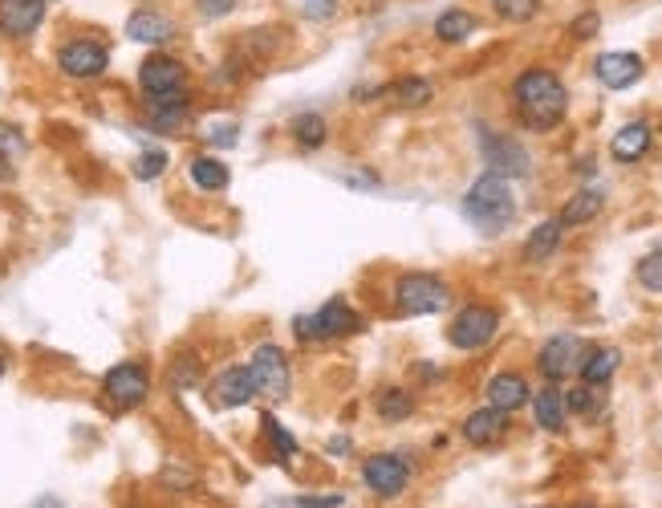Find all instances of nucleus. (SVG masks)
<instances>
[{
  "label": "nucleus",
  "mask_w": 662,
  "mask_h": 508,
  "mask_svg": "<svg viewBox=\"0 0 662 508\" xmlns=\"http://www.w3.org/2000/svg\"><path fill=\"white\" fill-rule=\"evenodd\" d=\"M512 106H517V118L529 127V131L545 134L553 127H561L565 115H569V90L553 70H524L512 82Z\"/></svg>",
  "instance_id": "1"
},
{
  "label": "nucleus",
  "mask_w": 662,
  "mask_h": 508,
  "mask_svg": "<svg viewBox=\"0 0 662 508\" xmlns=\"http://www.w3.org/2000/svg\"><path fill=\"white\" fill-rule=\"evenodd\" d=\"M463 216L472 228L484 236H500L517 220V196H512V179L484 172L475 179L468 196H463Z\"/></svg>",
  "instance_id": "2"
},
{
  "label": "nucleus",
  "mask_w": 662,
  "mask_h": 508,
  "mask_svg": "<svg viewBox=\"0 0 662 508\" xmlns=\"http://www.w3.org/2000/svg\"><path fill=\"white\" fill-rule=\"evenodd\" d=\"M394 309L403 318H432V314H444L451 305V290H447L444 276L435 273H403L394 281Z\"/></svg>",
  "instance_id": "3"
},
{
  "label": "nucleus",
  "mask_w": 662,
  "mask_h": 508,
  "mask_svg": "<svg viewBox=\"0 0 662 508\" xmlns=\"http://www.w3.org/2000/svg\"><path fill=\"white\" fill-rule=\"evenodd\" d=\"M362 330L358 309L346 302V297H330L317 314H305V318H293V334L297 342H338V338H350Z\"/></svg>",
  "instance_id": "4"
},
{
  "label": "nucleus",
  "mask_w": 662,
  "mask_h": 508,
  "mask_svg": "<svg viewBox=\"0 0 662 508\" xmlns=\"http://www.w3.org/2000/svg\"><path fill=\"white\" fill-rule=\"evenodd\" d=\"M54 66L70 82H98L110 70V45L98 42V37H70V42L58 45Z\"/></svg>",
  "instance_id": "5"
},
{
  "label": "nucleus",
  "mask_w": 662,
  "mask_h": 508,
  "mask_svg": "<svg viewBox=\"0 0 662 508\" xmlns=\"http://www.w3.org/2000/svg\"><path fill=\"white\" fill-rule=\"evenodd\" d=\"M248 370H252V382H257V394L269 399V403H281L293 387V366H288V354L276 342H260L252 354H248Z\"/></svg>",
  "instance_id": "6"
},
{
  "label": "nucleus",
  "mask_w": 662,
  "mask_h": 508,
  "mask_svg": "<svg viewBox=\"0 0 662 508\" xmlns=\"http://www.w3.org/2000/svg\"><path fill=\"white\" fill-rule=\"evenodd\" d=\"M134 82L143 90V98H151V94H172V90L191 86V70H188V61L167 54V49H151V54L139 61Z\"/></svg>",
  "instance_id": "7"
},
{
  "label": "nucleus",
  "mask_w": 662,
  "mask_h": 508,
  "mask_svg": "<svg viewBox=\"0 0 662 508\" xmlns=\"http://www.w3.org/2000/svg\"><path fill=\"white\" fill-rule=\"evenodd\" d=\"M102 394L115 411H134L151 399V370L143 363H118L102 375Z\"/></svg>",
  "instance_id": "8"
},
{
  "label": "nucleus",
  "mask_w": 662,
  "mask_h": 508,
  "mask_svg": "<svg viewBox=\"0 0 662 508\" xmlns=\"http://www.w3.org/2000/svg\"><path fill=\"white\" fill-rule=\"evenodd\" d=\"M500 334V314L492 305H463L447 326V342L456 350H484Z\"/></svg>",
  "instance_id": "9"
},
{
  "label": "nucleus",
  "mask_w": 662,
  "mask_h": 508,
  "mask_svg": "<svg viewBox=\"0 0 662 508\" xmlns=\"http://www.w3.org/2000/svg\"><path fill=\"white\" fill-rule=\"evenodd\" d=\"M480 155H484L492 175H505V179H524V175L533 172V160H529V151L520 146V139L488 131V127H480Z\"/></svg>",
  "instance_id": "10"
},
{
  "label": "nucleus",
  "mask_w": 662,
  "mask_h": 508,
  "mask_svg": "<svg viewBox=\"0 0 662 508\" xmlns=\"http://www.w3.org/2000/svg\"><path fill=\"white\" fill-rule=\"evenodd\" d=\"M362 484L375 496H382V500H394L411 484V460L399 456V451H378V456H370L362 464Z\"/></svg>",
  "instance_id": "11"
},
{
  "label": "nucleus",
  "mask_w": 662,
  "mask_h": 508,
  "mask_svg": "<svg viewBox=\"0 0 662 508\" xmlns=\"http://www.w3.org/2000/svg\"><path fill=\"white\" fill-rule=\"evenodd\" d=\"M586 363V342L577 334H557L548 338L541 354H536V370L545 375V382H565V378H574Z\"/></svg>",
  "instance_id": "12"
},
{
  "label": "nucleus",
  "mask_w": 662,
  "mask_h": 508,
  "mask_svg": "<svg viewBox=\"0 0 662 508\" xmlns=\"http://www.w3.org/2000/svg\"><path fill=\"white\" fill-rule=\"evenodd\" d=\"M130 42L146 45V49H167V45L179 37V25H175L172 13H163L155 4H139L134 13L127 16V29H122Z\"/></svg>",
  "instance_id": "13"
},
{
  "label": "nucleus",
  "mask_w": 662,
  "mask_h": 508,
  "mask_svg": "<svg viewBox=\"0 0 662 508\" xmlns=\"http://www.w3.org/2000/svg\"><path fill=\"white\" fill-rule=\"evenodd\" d=\"M49 16V0H0V37L4 42H29Z\"/></svg>",
  "instance_id": "14"
},
{
  "label": "nucleus",
  "mask_w": 662,
  "mask_h": 508,
  "mask_svg": "<svg viewBox=\"0 0 662 508\" xmlns=\"http://www.w3.org/2000/svg\"><path fill=\"white\" fill-rule=\"evenodd\" d=\"M208 399H212V406H220V411H236V406H248L252 399H260L248 363L224 366V370L208 382Z\"/></svg>",
  "instance_id": "15"
},
{
  "label": "nucleus",
  "mask_w": 662,
  "mask_h": 508,
  "mask_svg": "<svg viewBox=\"0 0 662 508\" xmlns=\"http://www.w3.org/2000/svg\"><path fill=\"white\" fill-rule=\"evenodd\" d=\"M593 73H598V82L605 90H630L634 82H642V73H647V61L630 54V49H610L602 58L593 61Z\"/></svg>",
  "instance_id": "16"
},
{
  "label": "nucleus",
  "mask_w": 662,
  "mask_h": 508,
  "mask_svg": "<svg viewBox=\"0 0 662 508\" xmlns=\"http://www.w3.org/2000/svg\"><path fill=\"white\" fill-rule=\"evenodd\" d=\"M529 399H533V391H529V378L517 375V370H500V375L488 378V406H496V411L512 415V411H520Z\"/></svg>",
  "instance_id": "17"
},
{
  "label": "nucleus",
  "mask_w": 662,
  "mask_h": 508,
  "mask_svg": "<svg viewBox=\"0 0 662 508\" xmlns=\"http://www.w3.org/2000/svg\"><path fill=\"white\" fill-rule=\"evenodd\" d=\"M508 432V415L505 411H496V406H480L472 411L468 420H463V439L472 444V448H492V444H500Z\"/></svg>",
  "instance_id": "18"
},
{
  "label": "nucleus",
  "mask_w": 662,
  "mask_h": 508,
  "mask_svg": "<svg viewBox=\"0 0 662 508\" xmlns=\"http://www.w3.org/2000/svg\"><path fill=\"white\" fill-rule=\"evenodd\" d=\"M650 146H654V131H650V122H626V127L610 139V155H614L618 163H638Z\"/></svg>",
  "instance_id": "19"
},
{
  "label": "nucleus",
  "mask_w": 662,
  "mask_h": 508,
  "mask_svg": "<svg viewBox=\"0 0 662 508\" xmlns=\"http://www.w3.org/2000/svg\"><path fill=\"white\" fill-rule=\"evenodd\" d=\"M529 403H533V415L541 432H553V436L565 432V415H569V411H565V391L557 382H548L545 391H536Z\"/></svg>",
  "instance_id": "20"
},
{
  "label": "nucleus",
  "mask_w": 662,
  "mask_h": 508,
  "mask_svg": "<svg viewBox=\"0 0 662 508\" xmlns=\"http://www.w3.org/2000/svg\"><path fill=\"white\" fill-rule=\"evenodd\" d=\"M561 236H565V224L557 216L553 220H541L533 233H529V240H524V261L529 264H545L553 261V252L561 248Z\"/></svg>",
  "instance_id": "21"
},
{
  "label": "nucleus",
  "mask_w": 662,
  "mask_h": 508,
  "mask_svg": "<svg viewBox=\"0 0 662 508\" xmlns=\"http://www.w3.org/2000/svg\"><path fill=\"white\" fill-rule=\"evenodd\" d=\"M288 139L302 146V151H321L326 139H330V122L317 110H302V115L288 118Z\"/></svg>",
  "instance_id": "22"
},
{
  "label": "nucleus",
  "mask_w": 662,
  "mask_h": 508,
  "mask_svg": "<svg viewBox=\"0 0 662 508\" xmlns=\"http://www.w3.org/2000/svg\"><path fill=\"white\" fill-rule=\"evenodd\" d=\"M188 175L191 184L200 191H208V196H216V191H224L232 184L228 163L220 160V155H196V160L188 163Z\"/></svg>",
  "instance_id": "23"
},
{
  "label": "nucleus",
  "mask_w": 662,
  "mask_h": 508,
  "mask_svg": "<svg viewBox=\"0 0 662 508\" xmlns=\"http://www.w3.org/2000/svg\"><path fill=\"white\" fill-rule=\"evenodd\" d=\"M602 208H605L602 188H581V191H574V200L565 203L557 220H561L565 228H581V224H590V220L602 216Z\"/></svg>",
  "instance_id": "24"
},
{
  "label": "nucleus",
  "mask_w": 662,
  "mask_h": 508,
  "mask_svg": "<svg viewBox=\"0 0 662 508\" xmlns=\"http://www.w3.org/2000/svg\"><path fill=\"white\" fill-rule=\"evenodd\" d=\"M618 366H622V350L618 346H602V350H593V354H586V363H581V382L586 387H605L610 378L618 375Z\"/></svg>",
  "instance_id": "25"
},
{
  "label": "nucleus",
  "mask_w": 662,
  "mask_h": 508,
  "mask_svg": "<svg viewBox=\"0 0 662 508\" xmlns=\"http://www.w3.org/2000/svg\"><path fill=\"white\" fill-rule=\"evenodd\" d=\"M146 122L158 134H184L191 127V102H163V106H146Z\"/></svg>",
  "instance_id": "26"
},
{
  "label": "nucleus",
  "mask_w": 662,
  "mask_h": 508,
  "mask_svg": "<svg viewBox=\"0 0 662 508\" xmlns=\"http://www.w3.org/2000/svg\"><path fill=\"white\" fill-rule=\"evenodd\" d=\"M475 29H480V16L468 13V9H447V13L435 16V37L444 45H463Z\"/></svg>",
  "instance_id": "27"
},
{
  "label": "nucleus",
  "mask_w": 662,
  "mask_h": 508,
  "mask_svg": "<svg viewBox=\"0 0 662 508\" xmlns=\"http://www.w3.org/2000/svg\"><path fill=\"white\" fill-rule=\"evenodd\" d=\"M260 436H264V448L273 451V460H281V464H293V456L302 451L297 448V439H293V432L276 420L273 411H264V420H260Z\"/></svg>",
  "instance_id": "28"
},
{
  "label": "nucleus",
  "mask_w": 662,
  "mask_h": 508,
  "mask_svg": "<svg viewBox=\"0 0 662 508\" xmlns=\"http://www.w3.org/2000/svg\"><path fill=\"white\" fill-rule=\"evenodd\" d=\"M375 411H378V420L403 423L415 415V394L403 391V387H382V391L375 394Z\"/></svg>",
  "instance_id": "29"
},
{
  "label": "nucleus",
  "mask_w": 662,
  "mask_h": 508,
  "mask_svg": "<svg viewBox=\"0 0 662 508\" xmlns=\"http://www.w3.org/2000/svg\"><path fill=\"white\" fill-rule=\"evenodd\" d=\"M394 106H403V110H415V106H427V102L435 98V90H432V82L427 78H399L394 86H387L382 90Z\"/></svg>",
  "instance_id": "30"
},
{
  "label": "nucleus",
  "mask_w": 662,
  "mask_h": 508,
  "mask_svg": "<svg viewBox=\"0 0 662 508\" xmlns=\"http://www.w3.org/2000/svg\"><path fill=\"white\" fill-rule=\"evenodd\" d=\"M167 163H172V155H167L163 146H146V151H139V155H134V163H130V175H134L139 184H151V179H158V175L167 172Z\"/></svg>",
  "instance_id": "31"
},
{
  "label": "nucleus",
  "mask_w": 662,
  "mask_h": 508,
  "mask_svg": "<svg viewBox=\"0 0 662 508\" xmlns=\"http://www.w3.org/2000/svg\"><path fill=\"white\" fill-rule=\"evenodd\" d=\"M167 387L172 391H191V387H200V358L196 354H179L167 370Z\"/></svg>",
  "instance_id": "32"
},
{
  "label": "nucleus",
  "mask_w": 662,
  "mask_h": 508,
  "mask_svg": "<svg viewBox=\"0 0 662 508\" xmlns=\"http://www.w3.org/2000/svg\"><path fill=\"white\" fill-rule=\"evenodd\" d=\"M492 9H496V16L508 21V25H524V21L536 16L541 0H492Z\"/></svg>",
  "instance_id": "33"
},
{
  "label": "nucleus",
  "mask_w": 662,
  "mask_h": 508,
  "mask_svg": "<svg viewBox=\"0 0 662 508\" xmlns=\"http://www.w3.org/2000/svg\"><path fill=\"white\" fill-rule=\"evenodd\" d=\"M598 406H602V399H598V387H574V391H565V411L569 415H598Z\"/></svg>",
  "instance_id": "34"
},
{
  "label": "nucleus",
  "mask_w": 662,
  "mask_h": 508,
  "mask_svg": "<svg viewBox=\"0 0 662 508\" xmlns=\"http://www.w3.org/2000/svg\"><path fill=\"white\" fill-rule=\"evenodd\" d=\"M638 285L650 293H662V245L650 248L647 257L638 261Z\"/></svg>",
  "instance_id": "35"
},
{
  "label": "nucleus",
  "mask_w": 662,
  "mask_h": 508,
  "mask_svg": "<svg viewBox=\"0 0 662 508\" xmlns=\"http://www.w3.org/2000/svg\"><path fill=\"white\" fill-rule=\"evenodd\" d=\"M191 9H196L200 21L216 25V21H224V16H232L236 9H240V0H191Z\"/></svg>",
  "instance_id": "36"
},
{
  "label": "nucleus",
  "mask_w": 662,
  "mask_h": 508,
  "mask_svg": "<svg viewBox=\"0 0 662 508\" xmlns=\"http://www.w3.org/2000/svg\"><path fill=\"white\" fill-rule=\"evenodd\" d=\"M208 143H212V151H232V146L240 143V127L236 122H212L208 127Z\"/></svg>",
  "instance_id": "37"
},
{
  "label": "nucleus",
  "mask_w": 662,
  "mask_h": 508,
  "mask_svg": "<svg viewBox=\"0 0 662 508\" xmlns=\"http://www.w3.org/2000/svg\"><path fill=\"white\" fill-rule=\"evenodd\" d=\"M302 9L314 25H321V21H333V16L342 13V0H302Z\"/></svg>",
  "instance_id": "38"
},
{
  "label": "nucleus",
  "mask_w": 662,
  "mask_h": 508,
  "mask_svg": "<svg viewBox=\"0 0 662 508\" xmlns=\"http://www.w3.org/2000/svg\"><path fill=\"white\" fill-rule=\"evenodd\" d=\"M0 151H4L9 160L25 155V134H21V127H13V122H0Z\"/></svg>",
  "instance_id": "39"
},
{
  "label": "nucleus",
  "mask_w": 662,
  "mask_h": 508,
  "mask_svg": "<svg viewBox=\"0 0 662 508\" xmlns=\"http://www.w3.org/2000/svg\"><path fill=\"white\" fill-rule=\"evenodd\" d=\"M598 29H602V13H581L574 16V25H569V33H574L577 42H590V37H598Z\"/></svg>",
  "instance_id": "40"
},
{
  "label": "nucleus",
  "mask_w": 662,
  "mask_h": 508,
  "mask_svg": "<svg viewBox=\"0 0 662 508\" xmlns=\"http://www.w3.org/2000/svg\"><path fill=\"white\" fill-rule=\"evenodd\" d=\"M297 505L302 508H342L346 505V496H302Z\"/></svg>",
  "instance_id": "41"
},
{
  "label": "nucleus",
  "mask_w": 662,
  "mask_h": 508,
  "mask_svg": "<svg viewBox=\"0 0 662 508\" xmlns=\"http://www.w3.org/2000/svg\"><path fill=\"white\" fill-rule=\"evenodd\" d=\"M350 448H354V444H350L346 436H333L330 444H326V451H330V456H350Z\"/></svg>",
  "instance_id": "42"
},
{
  "label": "nucleus",
  "mask_w": 662,
  "mask_h": 508,
  "mask_svg": "<svg viewBox=\"0 0 662 508\" xmlns=\"http://www.w3.org/2000/svg\"><path fill=\"white\" fill-rule=\"evenodd\" d=\"M16 179V167H13V160H9V155H4V151H0V184H13Z\"/></svg>",
  "instance_id": "43"
},
{
  "label": "nucleus",
  "mask_w": 662,
  "mask_h": 508,
  "mask_svg": "<svg viewBox=\"0 0 662 508\" xmlns=\"http://www.w3.org/2000/svg\"><path fill=\"white\" fill-rule=\"evenodd\" d=\"M4 375H9V358L0 354V382H4Z\"/></svg>",
  "instance_id": "44"
},
{
  "label": "nucleus",
  "mask_w": 662,
  "mask_h": 508,
  "mask_svg": "<svg viewBox=\"0 0 662 508\" xmlns=\"http://www.w3.org/2000/svg\"><path fill=\"white\" fill-rule=\"evenodd\" d=\"M577 508H593V505H577Z\"/></svg>",
  "instance_id": "45"
}]
</instances>
